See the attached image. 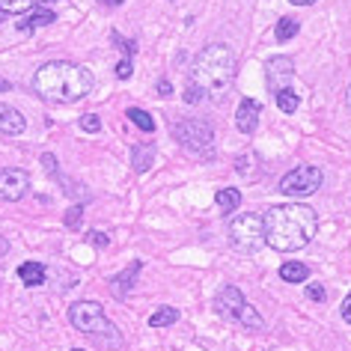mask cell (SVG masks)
I'll return each instance as SVG.
<instances>
[{
  "label": "cell",
  "instance_id": "8992f818",
  "mask_svg": "<svg viewBox=\"0 0 351 351\" xmlns=\"http://www.w3.org/2000/svg\"><path fill=\"white\" fill-rule=\"evenodd\" d=\"M230 244L239 253H256L262 244H265V230H262V215H253V212H244V215H235L230 221Z\"/></svg>",
  "mask_w": 351,
  "mask_h": 351
},
{
  "label": "cell",
  "instance_id": "3957f363",
  "mask_svg": "<svg viewBox=\"0 0 351 351\" xmlns=\"http://www.w3.org/2000/svg\"><path fill=\"white\" fill-rule=\"evenodd\" d=\"M33 90H36L45 101L54 104H72L81 101L84 95L93 93V75L90 69L69 63V60H54L45 63L33 75Z\"/></svg>",
  "mask_w": 351,
  "mask_h": 351
},
{
  "label": "cell",
  "instance_id": "2e32d148",
  "mask_svg": "<svg viewBox=\"0 0 351 351\" xmlns=\"http://www.w3.org/2000/svg\"><path fill=\"white\" fill-rule=\"evenodd\" d=\"M45 3H57V0H0V12L3 15H27L36 6Z\"/></svg>",
  "mask_w": 351,
  "mask_h": 351
},
{
  "label": "cell",
  "instance_id": "d4e9b609",
  "mask_svg": "<svg viewBox=\"0 0 351 351\" xmlns=\"http://www.w3.org/2000/svg\"><path fill=\"white\" fill-rule=\"evenodd\" d=\"M306 298L315 304H324L328 301V292H324V286H319V283H306Z\"/></svg>",
  "mask_w": 351,
  "mask_h": 351
},
{
  "label": "cell",
  "instance_id": "83f0119b",
  "mask_svg": "<svg viewBox=\"0 0 351 351\" xmlns=\"http://www.w3.org/2000/svg\"><path fill=\"white\" fill-rule=\"evenodd\" d=\"M131 72H134V66H131V57H122L117 63V77L119 81H125V77H131Z\"/></svg>",
  "mask_w": 351,
  "mask_h": 351
},
{
  "label": "cell",
  "instance_id": "ac0fdd59",
  "mask_svg": "<svg viewBox=\"0 0 351 351\" xmlns=\"http://www.w3.org/2000/svg\"><path fill=\"white\" fill-rule=\"evenodd\" d=\"M280 280H286V283H306L310 280V268L304 262H283L280 265Z\"/></svg>",
  "mask_w": 351,
  "mask_h": 351
},
{
  "label": "cell",
  "instance_id": "5bb4252c",
  "mask_svg": "<svg viewBox=\"0 0 351 351\" xmlns=\"http://www.w3.org/2000/svg\"><path fill=\"white\" fill-rule=\"evenodd\" d=\"M19 280L24 286L36 289L48 280V268L42 265V262H24V265H19Z\"/></svg>",
  "mask_w": 351,
  "mask_h": 351
},
{
  "label": "cell",
  "instance_id": "9a60e30c",
  "mask_svg": "<svg viewBox=\"0 0 351 351\" xmlns=\"http://www.w3.org/2000/svg\"><path fill=\"white\" fill-rule=\"evenodd\" d=\"M54 21H57V15H54V12L36 6V10H30V12H27V19L19 21V30H21V33H30V30H36V27H48V24H54Z\"/></svg>",
  "mask_w": 351,
  "mask_h": 351
},
{
  "label": "cell",
  "instance_id": "e0dca14e",
  "mask_svg": "<svg viewBox=\"0 0 351 351\" xmlns=\"http://www.w3.org/2000/svg\"><path fill=\"white\" fill-rule=\"evenodd\" d=\"M152 164H155V146H152V143L131 149V167H134L137 173H146Z\"/></svg>",
  "mask_w": 351,
  "mask_h": 351
},
{
  "label": "cell",
  "instance_id": "ba28073f",
  "mask_svg": "<svg viewBox=\"0 0 351 351\" xmlns=\"http://www.w3.org/2000/svg\"><path fill=\"white\" fill-rule=\"evenodd\" d=\"M27 191H30L27 170H21V167H3V170H0V199L19 203Z\"/></svg>",
  "mask_w": 351,
  "mask_h": 351
},
{
  "label": "cell",
  "instance_id": "4dcf8cb0",
  "mask_svg": "<svg viewBox=\"0 0 351 351\" xmlns=\"http://www.w3.org/2000/svg\"><path fill=\"white\" fill-rule=\"evenodd\" d=\"M90 244H95V247H108L110 239L104 232H90Z\"/></svg>",
  "mask_w": 351,
  "mask_h": 351
},
{
  "label": "cell",
  "instance_id": "603a6c76",
  "mask_svg": "<svg viewBox=\"0 0 351 351\" xmlns=\"http://www.w3.org/2000/svg\"><path fill=\"white\" fill-rule=\"evenodd\" d=\"M274 101H277V108L283 110V113H295L298 104H301V99H298V93L292 90V86H286V90L274 93Z\"/></svg>",
  "mask_w": 351,
  "mask_h": 351
},
{
  "label": "cell",
  "instance_id": "1f68e13d",
  "mask_svg": "<svg viewBox=\"0 0 351 351\" xmlns=\"http://www.w3.org/2000/svg\"><path fill=\"white\" fill-rule=\"evenodd\" d=\"M339 315L346 319L348 324H351V292L346 295V301H342V306H339Z\"/></svg>",
  "mask_w": 351,
  "mask_h": 351
},
{
  "label": "cell",
  "instance_id": "7402d4cb",
  "mask_svg": "<svg viewBox=\"0 0 351 351\" xmlns=\"http://www.w3.org/2000/svg\"><path fill=\"white\" fill-rule=\"evenodd\" d=\"M215 203L223 208V212H235V208L241 206V194L235 188H221L217 191V197H215Z\"/></svg>",
  "mask_w": 351,
  "mask_h": 351
},
{
  "label": "cell",
  "instance_id": "6da1fadb",
  "mask_svg": "<svg viewBox=\"0 0 351 351\" xmlns=\"http://www.w3.org/2000/svg\"><path fill=\"white\" fill-rule=\"evenodd\" d=\"M262 230H265L268 247H274L277 253H295L315 239V232H319V215L306 203L274 206L262 215Z\"/></svg>",
  "mask_w": 351,
  "mask_h": 351
},
{
  "label": "cell",
  "instance_id": "d6986e66",
  "mask_svg": "<svg viewBox=\"0 0 351 351\" xmlns=\"http://www.w3.org/2000/svg\"><path fill=\"white\" fill-rule=\"evenodd\" d=\"M176 322H179V310H176V306H158V310L149 315V328H170Z\"/></svg>",
  "mask_w": 351,
  "mask_h": 351
},
{
  "label": "cell",
  "instance_id": "ab89813d",
  "mask_svg": "<svg viewBox=\"0 0 351 351\" xmlns=\"http://www.w3.org/2000/svg\"><path fill=\"white\" fill-rule=\"evenodd\" d=\"M0 19H3V12H0Z\"/></svg>",
  "mask_w": 351,
  "mask_h": 351
},
{
  "label": "cell",
  "instance_id": "836d02e7",
  "mask_svg": "<svg viewBox=\"0 0 351 351\" xmlns=\"http://www.w3.org/2000/svg\"><path fill=\"white\" fill-rule=\"evenodd\" d=\"M6 253H10V241H6L3 235H0V256H6Z\"/></svg>",
  "mask_w": 351,
  "mask_h": 351
},
{
  "label": "cell",
  "instance_id": "d6a6232c",
  "mask_svg": "<svg viewBox=\"0 0 351 351\" xmlns=\"http://www.w3.org/2000/svg\"><path fill=\"white\" fill-rule=\"evenodd\" d=\"M158 95H161V99H167V95H173V84H170V81H164V77H161V81H158Z\"/></svg>",
  "mask_w": 351,
  "mask_h": 351
},
{
  "label": "cell",
  "instance_id": "ffe728a7",
  "mask_svg": "<svg viewBox=\"0 0 351 351\" xmlns=\"http://www.w3.org/2000/svg\"><path fill=\"white\" fill-rule=\"evenodd\" d=\"M298 30H301V21L298 19H289V15H283V19L277 21V30H274V39L277 42H289L298 36Z\"/></svg>",
  "mask_w": 351,
  "mask_h": 351
},
{
  "label": "cell",
  "instance_id": "4fadbf2b",
  "mask_svg": "<svg viewBox=\"0 0 351 351\" xmlns=\"http://www.w3.org/2000/svg\"><path fill=\"white\" fill-rule=\"evenodd\" d=\"M24 117L10 104H0V134H21L24 131Z\"/></svg>",
  "mask_w": 351,
  "mask_h": 351
},
{
  "label": "cell",
  "instance_id": "8d00e7d4",
  "mask_svg": "<svg viewBox=\"0 0 351 351\" xmlns=\"http://www.w3.org/2000/svg\"><path fill=\"white\" fill-rule=\"evenodd\" d=\"M99 3H101V6H119L122 0H99Z\"/></svg>",
  "mask_w": 351,
  "mask_h": 351
},
{
  "label": "cell",
  "instance_id": "cb8c5ba5",
  "mask_svg": "<svg viewBox=\"0 0 351 351\" xmlns=\"http://www.w3.org/2000/svg\"><path fill=\"white\" fill-rule=\"evenodd\" d=\"M125 117H128L131 122H134V125H137L140 131H146V134H152V131H155V119L149 117L146 110H140V108H128Z\"/></svg>",
  "mask_w": 351,
  "mask_h": 351
},
{
  "label": "cell",
  "instance_id": "f1b7e54d",
  "mask_svg": "<svg viewBox=\"0 0 351 351\" xmlns=\"http://www.w3.org/2000/svg\"><path fill=\"white\" fill-rule=\"evenodd\" d=\"M110 36H113V42H117V45H119L122 51H125V57H134V51H137L134 42H131V39H122L119 33H110Z\"/></svg>",
  "mask_w": 351,
  "mask_h": 351
},
{
  "label": "cell",
  "instance_id": "9c48e42d",
  "mask_svg": "<svg viewBox=\"0 0 351 351\" xmlns=\"http://www.w3.org/2000/svg\"><path fill=\"white\" fill-rule=\"evenodd\" d=\"M247 306V298L241 295L239 286H221L215 295V313L221 315L226 322H239V315L244 313Z\"/></svg>",
  "mask_w": 351,
  "mask_h": 351
},
{
  "label": "cell",
  "instance_id": "d590c367",
  "mask_svg": "<svg viewBox=\"0 0 351 351\" xmlns=\"http://www.w3.org/2000/svg\"><path fill=\"white\" fill-rule=\"evenodd\" d=\"M346 108H348V110H351V84H348V86H346Z\"/></svg>",
  "mask_w": 351,
  "mask_h": 351
},
{
  "label": "cell",
  "instance_id": "74e56055",
  "mask_svg": "<svg viewBox=\"0 0 351 351\" xmlns=\"http://www.w3.org/2000/svg\"><path fill=\"white\" fill-rule=\"evenodd\" d=\"M10 86H12L10 81H3V77H0V90H10Z\"/></svg>",
  "mask_w": 351,
  "mask_h": 351
},
{
  "label": "cell",
  "instance_id": "484cf974",
  "mask_svg": "<svg viewBox=\"0 0 351 351\" xmlns=\"http://www.w3.org/2000/svg\"><path fill=\"white\" fill-rule=\"evenodd\" d=\"M81 128L90 131V134H95V131L101 128V119L95 117V113H86V117H81Z\"/></svg>",
  "mask_w": 351,
  "mask_h": 351
},
{
  "label": "cell",
  "instance_id": "f546056e",
  "mask_svg": "<svg viewBox=\"0 0 351 351\" xmlns=\"http://www.w3.org/2000/svg\"><path fill=\"white\" fill-rule=\"evenodd\" d=\"M185 101H188V104H199V101H203V93H199L194 84H188V90H185Z\"/></svg>",
  "mask_w": 351,
  "mask_h": 351
},
{
  "label": "cell",
  "instance_id": "e575fe53",
  "mask_svg": "<svg viewBox=\"0 0 351 351\" xmlns=\"http://www.w3.org/2000/svg\"><path fill=\"white\" fill-rule=\"evenodd\" d=\"M289 3H295V6H310V3H315V0H289Z\"/></svg>",
  "mask_w": 351,
  "mask_h": 351
},
{
  "label": "cell",
  "instance_id": "7c38bea8",
  "mask_svg": "<svg viewBox=\"0 0 351 351\" xmlns=\"http://www.w3.org/2000/svg\"><path fill=\"white\" fill-rule=\"evenodd\" d=\"M140 268H143V262L140 259H134L131 265L122 271V274H117V277H110V292H113V298H128V292L134 289V280H137V274H140Z\"/></svg>",
  "mask_w": 351,
  "mask_h": 351
},
{
  "label": "cell",
  "instance_id": "44dd1931",
  "mask_svg": "<svg viewBox=\"0 0 351 351\" xmlns=\"http://www.w3.org/2000/svg\"><path fill=\"white\" fill-rule=\"evenodd\" d=\"M239 324H241V328H247V330H265V319H262V315H259V310H256V306H253V304H247V306H244V313L239 315Z\"/></svg>",
  "mask_w": 351,
  "mask_h": 351
},
{
  "label": "cell",
  "instance_id": "4316f807",
  "mask_svg": "<svg viewBox=\"0 0 351 351\" xmlns=\"http://www.w3.org/2000/svg\"><path fill=\"white\" fill-rule=\"evenodd\" d=\"M81 215H84V208L81 206H72L66 212V226L69 230H77V223H81Z\"/></svg>",
  "mask_w": 351,
  "mask_h": 351
},
{
  "label": "cell",
  "instance_id": "277c9868",
  "mask_svg": "<svg viewBox=\"0 0 351 351\" xmlns=\"http://www.w3.org/2000/svg\"><path fill=\"white\" fill-rule=\"evenodd\" d=\"M69 322H72L75 330L86 333L90 339H95L99 346H108V348H119L122 346V337L117 330L108 315H104V306L99 301H77L69 306Z\"/></svg>",
  "mask_w": 351,
  "mask_h": 351
},
{
  "label": "cell",
  "instance_id": "8fae6325",
  "mask_svg": "<svg viewBox=\"0 0 351 351\" xmlns=\"http://www.w3.org/2000/svg\"><path fill=\"white\" fill-rule=\"evenodd\" d=\"M259 113H262V104L256 99H244L239 104V110H235V128L241 134H253L259 125Z\"/></svg>",
  "mask_w": 351,
  "mask_h": 351
},
{
  "label": "cell",
  "instance_id": "f35d334b",
  "mask_svg": "<svg viewBox=\"0 0 351 351\" xmlns=\"http://www.w3.org/2000/svg\"><path fill=\"white\" fill-rule=\"evenodd\" d=\"M72 351H84V348H72Z\"/></svg>",
  "mask_w": 351,
  "mask_h": 351
},
{
  "label": "cell",
  "instance_id": "5b68a950",
  "mask_svg": "<svg viewBox=\"0 0 351 351\" xmlns=\"http://www.w3.org/2000/svg\"><path fill=\"white\" fill-rule=\"evenodd\" d=\"M173 137L191 158L199 161H212L215 158V131L206 119H179L173 122Z\"/></svg>",
  "mask_w": 351,
  "mask_h": 351
},
{
  "label": "cell",
  "instance_id": "7a4b0ae2",
  "mask_svg": "<svg viewBox=\"0 0 351 351\" xmlns=\"http://www.w3.org/2000/svg\"><path fill=\"white\" fill-rule=\"evenodd\" d=\"M235 54L230 45H223V42H212V45H206L199 54L194 57V66H191V81L199 93H203V99L221 104L226 101V95L232 90V81H235Z\"/></svg>",
  "mask_w": 351,
  "mask_h": 351
},
{
  "label": "cell",
  "instance_id": "52a82bcc",
  "mask_svg": "<svg viewBox=\"0 0 351 351\" xmlns=\"http://www.w3.org/2000/svg\"><path fill=\"white\" fill-rule=\"evenodd\" d=\"M322 182H324V173L319 170V167L301 164V167H295L292 173H286L283 179H280V191H283L286 197H310L322 188Z\"/></svg>",
  "mask_w": 351,
  "mask_h": 351
},
{
  "label": "cell",
  "instance_id": "30bf717a",
  "mask_svg": "<svg viewBox=\"0 0 351 351\" xmlns=\"http://www.w3.org/2000/svg\"><path fill=\"white\" fill-rule=\"evenodd\" d=\"M265 77H268V86L274 93L286 90L289 81L295 77V60L292 57H271L265 63Z\"/></svg>",
  "mask_w": 351,
  "mask_h": 351
}]
</instances>
